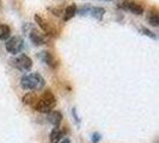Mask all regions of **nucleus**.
<instances>
[{
  "instance_id": "obj_1",
  "label": "nucleus",
  "mask_w": 159,
  "mask_h": 143,
  "mask_svg": "<svg viewBox=\"0 0 159 143\" xmlns=\"http://www.w3.org/2000/svg\"><path fill=\"white\" fill-rule=\"evenodd\" d=\"M46 85L44 79L37 73H31V74H26L24 75L20 80V86L23 89H32V91H37L42 89Z\"/></svg>"
},
{
  "instance_id": "obj_2",
  "label": "nucleus",
  "mask_w": 159,
  "mask_h": 143,
  "mask_svg": "<svg viewBox=\"0 0 159 143\" xmlns=\"http://www.w3.org/2000/svg\"><path fill=\"white\" fill-rule=\"evenodd\" d=\"M56 105V98L50 91L44 92L41 98H39L37 104L35 106V110H37L41 113H49Z\"/></svg>"
},
{
  "instance_id": "obj_3",
  "label": "nucleus",
  "mask_w": 159,
  "mask_h": 143,
  "mask_svg": "<svg viewBox=\"0 0 159 143\" xmlns=\"http://www.w3.org/2000/svg\"><path fill=\"white\" fill-rule=\"evenodd\" d=\"M24 47V41L20 36H13L10 37L6 43H5V48L8 53H11L12 55H17L18 53H20L23 50Z\"/></svg>"
},
{
  "instance_id": "obj_4",
  "label": "nucleus",
  "mask_w": 159,
  "mask_h": 143,
  "mask_svg": "<svg viewBox=\"0 0 159 143\" xmlns=\"http://www.w3.org/2000/svg\"><path fill=\"white\" fill-rule=\"evenodd\" d=\"M12 64L16 67L17 69L22 72H28L31 69L32 67V60L25 54H22V55L17 56L16 58L12 60Z\"/></svg>"
},
{
  "instance_id": "obj_5",
  "label": "nucleus",
  "mask_w": 159,
  "mask_h": 143,
  "mask_svg": "<svg viewBox=\"0 0 159 143\" xmlns=\"http://www.w3.org/2000/svg\"><path fill=\"white\" fill-rule=\"evenodd\" d=\"M77 12L79 13L80 16H86V15H90L91 17H93L96 19L101 20L103 18L104 13H105V8L104 7H91L89 5H85L80 10H77Z\"/></svg>"
},
{
  "instance_id": "obj_6",
  "label": "nucleus",
  "mask_w": 159,
  "mask_h": 143,
  "mask_svg": "<svg viewBox=\"0 0 159 143\" xmlns=\"http://www.w3.org/2000/svg\"><path fill=\"white\" fill-rule=\"evenodd\" d=\"M119 7L123 8L126 11H129L132 13H134L135 16H140L143 13V7L139 4V2H135V1H132V0H125L119 4Z\"/></svg>"
},
{
  "instance_id": "obj_7",
  "label": "nucleus",
  "mask_w": 159,
  "mask_h": 143,
  "mask_svg": "<svg viewBox=\"0 0 159 143\" xmlns=\"http://www.w3.org/2000/svg\"><path fill=\"white\" fill-rule=\"evenodd\" d=\"M35 20H36V23L39 24L41 26V29L43 30V31L48 33V35H50V36H57V31H56V29L52 25V24H49L47 20H44L43 18H41L40 15H35Z\"/></svg>"
},
{
  "instance_id": "obj_8",
  "label": "nucleus",
  "mask_w": 159,
  "mask_h": 143,
  "mask_svg": "<svg viewBox=\"0 0 159 143\" xmlns=\"http://www.w3.org/2000/svg\"><path fill=\"white\" fill-rule=\"evenodd\" d=\"M30 41L32 42L34 46H43L46 44V37L43 36V33L40 32L36 29H32L30 31Z\"/></svg>"
},
{
  "instance_id": "obj_9",
  "label": "nucleus",
  "mask_w": 159,
  "mask_h": 143,
  "mask_svg": "<svg viewBox=\"0 0 159 143\" xmlns=\"http://www.w3.org/2000/svg\"><path fill=\"white\" fill-rule=\"evenodd\" d=\"M40 58L46 64H48L49 67H52V68H55L57 63H56L55 58H54V56L52 55L49 51H41L40 53Z\"/></svg>"
},
{
  "instance_id": "obj_10",
  "label": "nucleus",
  "mask_w": 159,
  "mask_h": 143,
  "mask_svg": "<svg viewBox=\"0 0 159 143\" xmlns=\"http://www.w3.org/2000/svg\"><path fill=\"white\" fill-rule=\"evenodd\" d=\"M48 120L54 125V128H57L62 120V116L59 111H50L48 115Z\"/></svg>"
},
{
  "instance_id": "obj_11",
  "label": "nucleus",
  "mask_w": 159,
  "mask_h": 143,
  "mask_svg": "<svg viewBox=\"0 0 159 143\" xmlns=\"http://www.w3.org/2000/svg\"><path fill=\"white\" fill-rule=\"evenodd\" d=\"M22 100H23V104L31 106L32 109L35 110V106H36V104H37L39 98H37V95L34 94V93H26V94L23 97V99H22Z\"/></svg>"
},
{
  "instance_id": "obj_12",
  "label": "nucleus",
  "mask_w": 159,
  "mask_h": 143,
  "mask_svg": "<svg viewBox=\"0 0 159 143\" xmlns=\"http://www.w3.org/2000/svg\"><path fill=\"white\" fill-rule=\"evenodd\" d=\"M147 22H148L150 25H152V26H158L159 25V17H158V12H157V10L152 8V10L148 11V13H147Z\"/></svg>"
},
{
  "instance_id": "obj_13",
  "label": "nucleus",
  "mask_w": 159,
  "mask_h": 143,
  "mask_svg": "<svg viewBox=\"0 0 159 143\" xmlns=\"http://www.w3.org/2000/svg\"><path fill=\"white\" fill-rule=\"evenodd\" d=\"M75 13H77V5H75V4H71L70 6H67V7L65 8L62 18H64L65 22H67V20H70L71 18H73Z\"/></svg>"
},
{
  "instance_id": "obj_14",
  "label": "nucleus",
  "mask_w": 159,
  "mask_h": 143,
  "mask_svg": "<svg viewBox=\"0 0 159 143\" xmlns=\"http://www.w3.org/2000/svg\"><path fill=\"white\" fill-rule=\"evenodd\" d=\"M62 138V131L59 128H54L49 135V143H59Z\"/></svg>"
},
{
  "instance_id": "obj_15",
  "label": "nucleus",
  "mask_w": 159,
  "mask_h": 143,
  "mask_svg": "<svg viewBox=\"0 0 159 143\" xmlns=\"http://www.w3.org/2000/svg\"><path fill=\"white\" fill-rule=\"evenodd\" d=\"M11 36V29L6 24H2L0 26V40L1 41H7Z\"/></svg>"
},
{
  "instance_id": "obj_16",
  "label": "nucleus",
  "mask_w": 159,
  "mask_h": 143,
  "mask_svg": "<svg viewBox=\"0 0 159 143\" xmlns=\"http://www.w3.org/2000/svg\"><path fill=\"white\" fill-rule=\"evenodd\" d=\"M141 30H143V33H145V35H146V36H148V37H151V38H153V40H156V38H157V36L154 35V32L150 31L148 29H146V28H143Z\"/></svg>"
},
{
  "instance_id": "obj_17",
  "label": "nucleus",
  "mask_w": 159,
  "mask_h": 143,
  "mask_svg": "<svg viewBox=\"0 0 159 143\" xmlns=\"http://www.w3.org/2000/svg\"><path fill=\"white\" fill-rule=\"evenodd\" d=\"M101 138H102V136H101V134H98V132H93L92 136H91V140H92L93 143H98Z\"/></svg>"
},
{
  "instance_id": "obj_18",
  "label": "nucleus",
  "mask_w": 159,
  "mask_h": 143,
  "mask_svg": "<svg viewBox=\"0 0 159 143\" xmlns=\"http://www.w3.org/2000/svg\"><path fill=\"white\" fill-rule=\"evenodd\" d=\"M72 113H73V116L75 117V120H77V123H79V117H78V115H77V112H75V109H73V110H72Z\"/></svg>"
},
{
  "instance_id": "obj_19",
  "label": "nucleus",
  "mask_w": 159,
  "mask_h": 143,
  "mask_svg": "<svg viewBox=\"0 0 159 143\" xmlns=\"http://www.w3.org/2000/svg\"><path fill=\"white\" fill-rule=\"evenodd\" d=\"M61 143H71V141H70L68 138H64V140L61 141Z\"/></svg>"
}]
</instances>
